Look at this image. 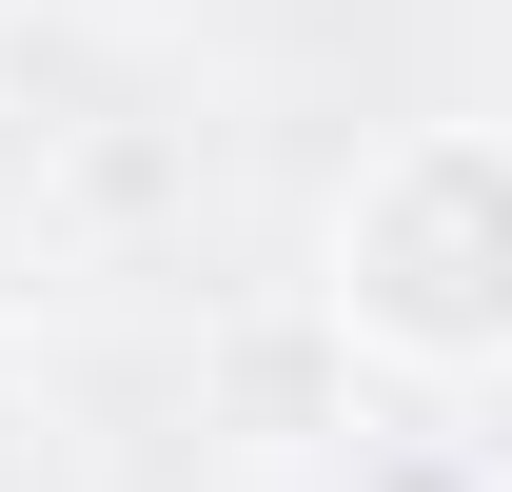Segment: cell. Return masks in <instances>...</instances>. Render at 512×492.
<instances>
[{
    "instance_id": "cell-1",
    "label": "cell",
    "mask_w": 512,
    "mask_h": 492,
    "mask_svg": "<svg viewBox=\"0 0 512 492\" xmlns=\"http://www.w3.org/2000/svg\"><path fill=\"white\" fill-rule=\"evenodd\" d=\"M316 315L375 374H414V394L512 374V119L375 138L355 197H335V237H316Z\"/></svg>"
},
{
    "instance_id": "cell-2",
    "label": "cell",
    "mask_w": 512,
    "mask_h": 492,
    "mask_svg": "<svg viewBox=\"0 0 512 492\" xmlns=\"http://www.w3.org/2000/svg\"><path fill=\"white\" fill-rule=\"evenodd\" d=\"M0 20H20V0H0Z\"/></svg>"
}]
</instances>
